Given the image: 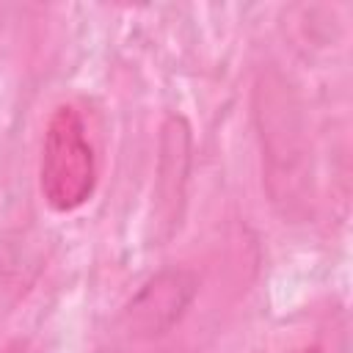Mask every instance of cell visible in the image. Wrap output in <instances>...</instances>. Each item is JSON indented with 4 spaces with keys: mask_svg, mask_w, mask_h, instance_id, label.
I'll return each mask as SVG.
<instances>
[{
    "mask_svg": "<svg viewBox=\"0 0 353 353\" xmlns=\"http://www.w3.org/2000/svg\"><path fill=\"white\" fill-rule=\"evenodd\" d=\"M256 127L276 201L301 204L309 190V146L301 105L279 72L256 83Z\"/></svg>",
    "mask_w": 353,
    "mask_h": 353,
    "instance_id": "1",
    "label": "cell"
},
{
    "mask_svg": "<svg viewBox=\"0 0 353 353\" xmlns=\"http://www.w3.org/2000/svg\"><path fill=\"white\" fill-rule=\"evenodd\" d=\"M97 185V149L85 116L74 105H61L47 121L39 160V188L58 212L83 207Z\"/></svg>",
    "mask_w": 353,
    "mask_h": 353,
    "instance_id": "2",
    "label": "cell"
},
{
    "mask_svg": "<svg viewBox=\"0 0 353 353\" xmlns=\"http://www.w3.org/2000/svg\"><path fill=\"white\" fill-rule=\"evenodd\" d=\"M190 295H193V279L188 273L182 270L157 273L130 301L127 306L130 325L141 334H160L182 314Z\"/></svg>",
    "mask_w": 353,
    "mask_h": 353,
    "instance_id": "3",
    "label": "cell"
},
{
    "mask_svg": "<svg viewBox=\"0 0 353 353\" xmlns=\"http://www.w3.org/2000/svg\"><path fill=\"white\" fill-rule=\"evenodd\" d=\"M287 353H347V331L342 314L336 309L314 314L309 325L298 331Z\"/></svg>",
    "mask_w": 353,
    "mask_h": 353,
    "instance_id": "4",
    "label": "cell"
}]
</instances>
